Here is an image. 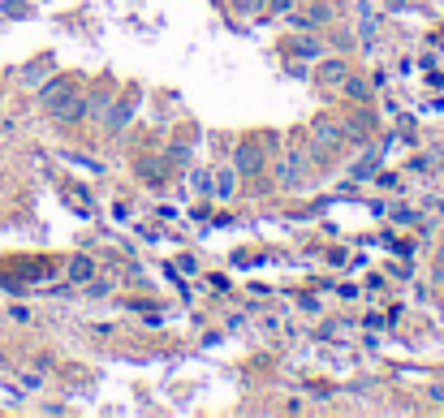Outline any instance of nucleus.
Wrapping results in <instances>:
<instances>
[{"mask_svg": "<svg viewBox=\"0 0 444 418\" xmlns=\"http://www.w3.org/2000/svg\"><path fill=\"white\" fill-rule=\"evenodd\" d=\"M276 182H281V190H302V182H306V160H302V151H289V155L281 160Z\"/></svg>", "mask_w": 444, "mask_h": 418, "instance_id": "nucleus-1", "label": "nucleus"}, {"mask_svg": "<svg viewBox=\"0 0 444 418\" xmlns=\"http://www.w3.org/2000/svg\"><path fill=\"white\" fill-rule=\"evenodd\" d=\"M47 112H52V117H56L61 125H74V121L87 117V100H82L78 91H70V95H61V100H56L52 108H47Z\"/></svg>", "mask_w": 444, "mask_h": 418, "instance_id": "nucleus-2", "label": "nucleus"}, {"mask_svg": "<svg viewBox=\"0 0 444 418\" xmlns=\"http://www.w3.org/2000/svg\"><path fill=\"white\" fill-rule=\"evenodd\" d=\"M233 168H237V177H259L263 173V147L259 142H242L233 151Z\"/></svg>", "mask_w": 444, "mask_h": 418, "instance_id": "nucleus-3", "label": "nucleus"}, {"mask_svg": "<svg viewBox=\"0 0 444 418\" xmlns=\"http://www.w3.org/2000/svg\"><path fill=\"white\" fill-rule=\"evenodd\" d=\"M341 138H345V134H341V125H337V121H328V117H324V121H315V151H319V155H324V151H332V147H341Z\"/></svg>", "mask_w": 444, "mask_h": 418, "instance_id": "nucleus-4", "label": "nucleus"}, {"mask_svg": "<svg viewBox=\"0 0 444 418\" xmlns=\"http://www.w3.org/2000/svg\"><path fill=\"white\" fill-rule=\"evenodd\" d=\"M134 104H138L134 95H125V100H121L117 108H108V117H104V121H108V130H112V134H117V130H125V121L134 117Z\"/></svg>", "mask_w": 444, "mask_h": 418, "instance_id": "nucleus-5", "label": "nucleus"}, {"mask_svg": "<svg viewBox=\"0 0 444 418\" xmlns=\"http://www.w3.org/2000/svg\"><path fill=\"white\" fill-rule=\"evenodd\" d=\"M47 74H52V60H47V56H43V60H30V65L22 69V82L39 91V87L47 82Z\"/></svg>", "mask_w": 444, "mask_h": 418, "instance_id": "nucleus-6", "label": "nucleus"}, {"mask_svg": "<svg viewBox=\"0 0 444 418\" xmlns=\"http://www.w3.org/2000/svg\"><path fill=\"white\" fill-rule=\"evenodd\" d=\"M315 78L324 87H337V82H345V78H350V69H345V60H324V65L315 69Z\"/></svg>", "mask_w": 444, "mask_h": 418, "instance_id": "nucleus-7", "label": "nucleus"}, {"mask_svg": "<svg viewBox=\"0 0 444 418\" xmlns=\"http://www.w3.org/2000/svg\"><path fill=\"white\" fill-rule=\"evenodd\" d=\"M70 91H74V87L65 82V78H47V82L39 87V104H43V108H52L61 95H70Z\"/></svg>", "mask_w": 444, "mask_h": 418, "instance_id": "nucleus-8", "label": "nucleus"}, {"mask_svg": "<svg viewBox=\"0 0 444 418\" xmlns=\"http://www.w3.org/2000/svg\"><path fill=\"white\" fill-rule=\"evenodd\" d=\"M233 190H237V173L233 168H220L216 177H211V195L216 199H233Z\"/></svg>", "mask_w": 444, "mask_h": 418, "instance_id": "nucleus-9", "label": "nucleus"}, {"mask_svg": "<svg viewBox=\"0 0 444 418\" xmlns=\"http://www.w3.org/2000/svg\"><path fill=\"white\" fill-rule=\"evenodd\" d=\"M95 276V259H87V254H74V259H70V280L74 285H87Z\"/></svg>", "mask_w": 444, "mask_h": 418, "instance_id": "nucleus-10", "label": "nucleus"}, {"mask_svg": "<svg viewBox=\"0 0 444 418\" xmlns=\"http://www.w3.org/2000/svg\"><path fill=\"white\" fill-rule=\"evenodd\" d=\"M341 87H345V95H350V100H358V104H367V100H371V87L363 82V78H345Z\"/></svg>", "mask_w": 444, "mask_h": 418, "instance_id": "nucleus-11", "label": "nucleus"}, {"mask_svg": "<svg viewBox=\"0 0 444 418\" xmlns=\"http://www.w3.org/2000/svg\"><path fill=\"white\" fill-rule=\"evenodd\" d=\"M293 52H298L302 60H319L324 56V43L319 39H298V43H293Z\"/></svg>", "mask_w": 444, "mask_h": 418, "instance_id": "nucleus-12", "label": "nucleus"}, {"mask_svg": "<svg viewBox=\"0 0 444 418\" xmlns=\"http://www.w3.org/2000/svg\"><path fill=\"white\" fill-rule=\"evenodd\" d=\"M367 130H371V121H367V117H354V121H345V125H341V134H345V138H367Z\"/></svg>", "mask_w": 444, "mask_h": 418, "instance_id": "nucleus-13", "label": "nucleus"}, {"mask_svg": "<svg viewBox=\"0 0 444 418\" xmlns=\"http://www.w3.org/2000/svg\"><path fill=\"white\" fill-rule=\"evenodd\" d=\"M375 168H380V155H375V151H371L367 160H358V164H354V177H358V182H363V177H371Z\"/></svg>", "mask_w": 444, "mask_h": 418, "instance_id": "nucleus-14", "label": "nucleus"}, {"mask_svg": "<svg viewBox=\"0 0 444 418\" xmlns=\"http://www.w3.org/2000/svg\"><path fill=\"white\" fill-rule=\"evenodd\" d=\"M190 186L199 190V195H211V173H203V168H194V173H190Z\"/></svg>", "mask_w": 444, "mask_h": 418, "instance_id": "nucleus-15", "label": "nucleus"}, {"mask_svg": "<svg viewBox=\"0 0 444 418\" xmlns=\"http://www.w3.org/2000/svg\"><path fill=\"white\" fill-rule=\"evenodd\" d=\"M108 289H112L108 280H95V276L87 280V294H91V298H108Z\"/></svg>", "mask_w": 444, "mask_h": 418, "instance_id": "nucleus-16", "label": "nucleus"}, {"mask_svg": "<svg viewBox=\"0 0 444 418\" xmlns=\"http://www.w3.org/2000/svg\"><path fill=\"white\" fill-rule=\"evenodd\" d=\"M5 13H13V18H30V5H22V0H5Z\"/></svg>", "mask_w": 444, "mask_h": 418, "instance_id": "nucleus-17", "label": "nucleus"}, {"mask_svg": "<svg viewBox=\"0 0 444 418\" xmlns=\"http://www.w3.org/2000/svg\"><path fill=\"white\" fill-rule=\"evenodd\" d=\"M169 160H173V164H186V160H190V147H182V142H177V147H169Z\"/></svg>", "mask_w": 444, "mask_h": 418, "instance_id": "nucleus-18", "label": "nucleus"}, {"mask_svg": "<svg viewBox=\"0 0 444 418\" xmlns=\"http://www.w3.org/2000/svg\"><path fill=\"white\" fill-rule=\"evenodd\" d=\"M392 216H397V220H401V224H414V220H419V216H414V212H410V207H397V212H392Z\"/></svg>", "mask_w": 444, "mask_h": 418, "instance_id": "nucleus-19", "label": "nucleus"}, {"mask_svg": "<svg viewBox=\"0 0 444 418\" xmlns=\"http://www.w3.org/2000/svg\"><path fill=\"white\" fill-rule=\"evenodd\" d=\"M436 272L444 276V242H440V254H436Z\"/></svg>", "mask_w": 444, "mask_h": 418, "instance_id": "nucleus-20", "label": "nucleus"}, {"mask_svg": "<svg viewBox=\"0 0 444 418\" xmlns=\"http://www.w3.org/2000/svg\"><path fill=\"white\" fill-rule=\"evenodd\" d=\"M237 9H259V0H237Z\"/></svg>", "mask_w": 444, "mask_h": 418, "instance_id": "nucleus-21", "label": "nucleus"}]
</instances>
